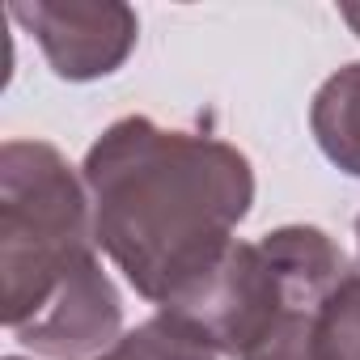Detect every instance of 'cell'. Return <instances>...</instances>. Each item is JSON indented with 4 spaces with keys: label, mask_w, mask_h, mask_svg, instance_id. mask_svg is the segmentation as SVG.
<instances>
[{
    "label": "cell",
    "mask_w": 360,
    "mask_h": 360,
    "mask_svg": "<svg viewBox=\"0 0 360 360\" xmlns=\"http://www.w3.org/2000/svg\"><path fill=\"white\" fill-rule=\"evenodd\" d=\"M98 238L89 200L72 165L43 140L0 148V318L9 330L30 322L81 267Z\"/></svg>",
    "instance_id": "7a4b0ae2"
},
{
    "label": "cell",
    "mask_w": 360,
    "mask_h": 360,
    "mask_svg": "<svg viewBox=\"0 0 360 360\" xmlns=\"http://www.w3.org/2000/svg\"><path fill=\"white\" fill-rule=\"evenodd\" d=\"M119 322H123L119 292H115L110 276L102 271V263L94 259L13 335H18V343L34 347L43 356L77 360V356H94L102 347H115Z\"/></svg>",
    "instance_id": "5b68a950"
},
{
    "label": "cell",
    "mask_w": 360,
    "mask_h": 360,
    "mask_svg": "<svg viewBox=\"0 0 360 360\" xmlns=\"http://www.w3.org/2000/svg\"><path fill=\"white\" fill-rule=\"evenodd\" d=\"M9 13L39 39L51 68L68 81L115 72L136 47V13L119 0H18Z\"/></svg>",
    "instance_id": "277c9868"
},
{
    "label": "cell",
    "mask_w": 360,
    "mask_h": 360,
    "mask_svg": "<svg viewBox=\"0 0 360 360\" xmlns=\"http://www.w3.org/2000/svg\"><path fill=\"white\" fill-rule=\"evenodd\" d=\"M102 360H217V347L204 335H195L183 318L157 314L136 330L119 335V343L106 347Z\"/></svg>",
    "instance_id": "52a82bcc"
},
{
    "label": "cell",
    "mask_w": 360,
    "mask_h": 360,
    "mask_svg": "<svg viewBox=\"0 0 360 360\" xmlns=\"http://www.w3.org/2000/svg\"><path fill=\"white\" fill-rule=\"evenodd\" d=\"M314 136L322 153L343 169L360 178V64L339 68L314 98L309 110Z\"/></svg>",
    "instance_id": "8992f818"
},
{
    "label": "cell",
    "mask_w": 360,
    "mask_h": 360,
    "mask_svg": "<svg viewBox=\"0 0 360 360\" xmlns=\"http://www.w3.org/2000/svg\"><path fill=\"white\" fill-rule=\"evenodd\" d=\"M284 309H322V305L297 301L259 242H233L204 280H195L187 292L161 305V314L183 318L195 335H204L217 347V356L233 360H246L271 335Z\"/></svg>",
    "instance_id": "3957f363"
},
{
    "label": "cell",
    "mask_w": 360,
    "mask_h": 360,
    "mask_svg": "<svg viewBox=\"0 0 360 360\" xmlns=\"http://www.w3.org/2000/svg\"><path fill=\"white\" fill-rule=\"evenodd\" d=\"M339 13H343V18H347V22L356 26V34H360V5H343Z\"/></svg>",
    "instance_id": "9c48e42d"
},
{
    "label": "cell",
    "mask_w": 360,
    "mask_h": 360,
    "mask_svg": "<svg viewBox=\"0 0 360 360\" xmlns=\"http://www.w3.org/2000/svg\"><path fill=\"white\" fill-rule=\"evenodd\" d=\"M85 187L98 246L144 301L169 305L233 246L255 174L225 140L127 115L85 153Z\"/></svg>",
    "instance_id": "6da1fadb"
},
{
    "label": "cell",
    "mask_w": 360,
    "mask_h": 360,
    "mask_svg": "<svg viewBox=\"0 0 360 360\" xmlns=\"http://www.w3.org/2000/svg\"><path fill=\"white\" fill-rule=\"evenodd\" d=\"M9 360H18V356H9Z\"/></svg>",
    "instance_id": "8fae6325"
},
{
    "label": "cell",
    "mask_w": 360,
    "mask_h": 360,
    "mask_svg": "<svg viewBox=\"0 0 360 360\" xmlns=\"http://www.w3.org/2000/svg\"><path fill=\"white\" fill-rule=\"evenodd\" d=\"M318 360H360V276H343L318 309Z\"/></svg>",
    "instance_id": "ba28073f"
},
{
    "label": "cell",
    "mask_w": 360,
    "mask_h": 360,
    "mask_svg": "<svg viewBox=\"0 0 360 360\" xmlns=\"http://www.w3.org/2000/svg\"><path fill=\"white\" fill-rule=\"evenodd\" d=\"M356 246H360V217H356Z\"/></svg>",
    "instance_id": "30bf717a"
}]
</instances>
